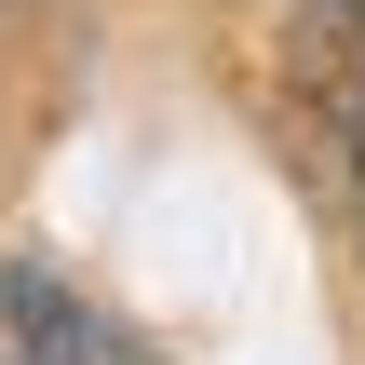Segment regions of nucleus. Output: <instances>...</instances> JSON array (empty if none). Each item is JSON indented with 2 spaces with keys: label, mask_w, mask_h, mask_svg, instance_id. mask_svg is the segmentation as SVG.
<instances>
[{
  "label": "nucleus",
  "mask_w": 365,
  "mask_h": 365,
  "mask_svg": "<svg viewBox=\"0 0 365 365\" xmlns=\"http://www.w3.org/2000/svg\"><path fill=\"white\" fill-rule=\"evenodd\" d=\"M0 312H14L27 339H54L41 365H135L108 325H95V312H81V298H68V284H54V271H0Z\"/></svg>",
  "instance_id": "obj_1"
}]
</instances>
